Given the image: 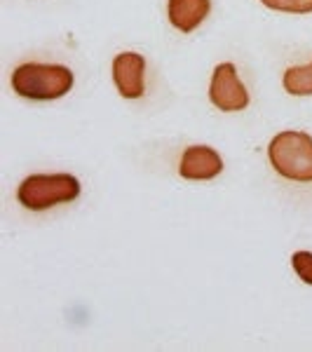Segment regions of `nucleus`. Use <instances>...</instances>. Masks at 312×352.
Returning a JSON list of instances; mask_svg holds the SVG:
<instances>
[{"label":"nucleus","instance_id":"obj_1","mask_svg":"<svg viewBox=\"0 0 312 352\" xmlns=\"http://www.w3.org/2000/svg\"><path fill=\"white\" fill-rule=\"evenodd\" d=\"M12 87L24 99L52 101L73 89V71L61 64H21L12 73Z\"/></svg>","mask_w":312,"mask_h":352},{"label":"nucleus","instance_id":"obj_2","mask_svg":"<svg viewBox=\"0 0 312 352\" xmlns=\"http://www.w3.org/2000/svg\"><path fill=\"white\" fill-rule=\"evenodd\" d=\"M270 164L289 181H312V136L305 132H280L268 146Z\"/></svg>","mask_w":312,"mask_h":352},{"label":"nucleus","instance_id":"obj_3","mask_svg":"<svg viewBox=\"0 0 312 352\" xmlns=\"http://www.w3.org/2000/svg\"><path fill=\"white\" fill-rule=\"evenodd\" d=\"M78 195H80V181L71 174H33L26 176L16 188V200L31 212L73 202Z\"/></svg>","mask_w":312,"mask_h":352},{"label":"nucleus","instance_id":"obj_4","mask_svg":"<svg viewBox=\"0 0 312 352\" xmlns=\"http://www.w3.org/2000/svg\"><path fill=\"white\" fill-rule=\"evenodd\" d=\"M209 99L219 111L225 113L245 111L249 106V92L242 85L240 76H237L235 64L225 61V64H219L214 68L212 85H209Z\"/></svg>","mask_w":312,"mask_h":352},{"label":"nucleus","instance_id":"obj_5","mask_svg":"<svg viewBox=\"0 0 312 352\" xmlns=\"http://www.w3.org/2000/svg\"><path fill=\"white\" fill-rule=\"evenodd\" d=\"M146 59L139 52H122L113 59V82L124 99H139L146 92Z\"/></svg>","mask_w":312,"mask_h":352},{"label":"nucleus","instance_id":"obj_6","mask_svg":"<svg viewBox=\"0 0 312 352\" xmlns=\"http://www.w3.org/2000/svg\"><path fill=\"white\" fill-rule=\"evenodd\" d=\"M223 172V160L209 146H190L186 148L179 164V174L188 181H209Z\"/></svg>","mask_w":312,"mask_h":352},{"label":"nucleus","instance_id":"obj_7","mask_svg":"<svg viewBox=\"0 0 312 352\" xmlns=\"http://www.w3.org/2000/svg\"><path fill=\"white\" fill-rule=\"evenodd\" d=\"M209 10H212V0H169L167 3L169 21L183 33L195 31L207 19Z\"/></svg>","mask_w":312,"mask_h":352},{"label":"nucleus","instance_id":"obj_8","mask_svg":"<svg viewBox=\"0 0 312 352\" xmlns=\"http://www.w3.org/2000/svg\"><path fill=\"white\" fill-rule=\"evenodd\" d=\"M282 85L293 96H310L312 94V61L305 66H291L285 71Z\"/></svg>","mask_w":312,"mask_h":352},{"label":"nucleus","instance_id":"obj_9","mask_svg":"<svg viewBox=\"0 0 312 352\" xmlns=\"http://www.w3.org/2000/svg\"><path fill=\"white\" fill-rule=\"evenodd\" d=\"M265 8L289 14H308L312 12V0H260Z\"/></svg>","mask_w":312,"mask_h":352},{"label":"nucleus","instance_id":"obj_10","mask_svg":"<svg viewBox=\"0 0 312 352\" xmlns=\"http://www.w3.org/2000/svg\"><path fill=\"white\" fill-rule=\"evenodd\" d=\"M291 265L305 285H312V252H296L291 256Z\"/></svg>","mask_w":312,"mask_h":352}]
</instances>
